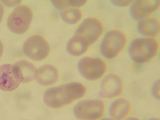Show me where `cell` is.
<instances>
[{
    "label": "cell",
    "mask_w": 160,
    "mask_h": 120,
    "mask_svg": "<svg viewBox=\"0 0 160 120\" xmlns=\"http://www.w3.org/2000/svg\"><path fill=\"white\" fill-rule=\"evenodd\" d=\"M86 92L85 87L83 84L77 82H71L48 89L43 93V100L48 107L59 108L80 98Z\"/></svg>",
    "instance_id": "1"
},
{
    "label": "cell",
    "mask_w": 160,
    "mask_h": 120,
    "mask_svg": "<svg viewBox=\"0 0 160 120\" xmlns=\"http://www.w3.org/2000/svg\"><path fill=\"white\" fill-rule=\"evenodd\" d=\"M159 47L158 41L154 38H137L130 43L128 54L134 62L144 63L150 61L156 55Z\"/></svg>",
    "instance_id": "2"
},
{
    "label": "cell",
    "mask_w": 160,
    "mask_h": 120,
    "mask_svg": "<svg viewBox=\"0 0 160 120\" xmlns=\"http://www.w3.org/2000/svg\"><path fill=\"white\" fill-rule=\"evenodd\" d=\"M126 41V37L122 32L118 30H110L106 33L101 41L100 53L106 58H113L123 50Z\"/></svg>",
    "instance_id": "3"
},
{
    "label": "cell",
    "mask_w": 160,
    "mask_h": 120,
    "mask_svg": "<svg viewBox=\"0 0 160 120\" xmlns=\"http://www.w3.org/2000/svg\"><path fill=\"white\" fill-rule=\"evenodd\" d=\"M105 106L98 99H86L79 101L74 106L75 116L80 120H98L103 115Z\"/></svg>",
    "instance_id": "4"
},
{
    "label": "cell",
    "mask_w": 160,
    "mask_h": 120,
    "mask_svg": "<svg viewBox=\"0 0 160 120\" xmlns=\"http://www.w3.org/2000/svg\"><path fill=\"white\" fill-rule=\"evenodd\" d=\"M32 18V13L28 6L21 5L16 7L8 16L7 25L12 32L21 34L29 28Z\"/></svg>",
    "instance_id": "5"
},
{
    "label": "cell",
    "mask_w": 160,
    "mask_h": 120,
    "mask_svg": "<svg viewBox=\"0 0 160 120\" xmlns=\"http://www.w3.org/2000/svg\"><path fill=\"white\" fill-rule=\"evenodd\" d=\"M78 70L80 75L85 79L95 81L101 78L105 74L107 69L105 62L98 58L85 57L78 63Z\"/></svg>",
    "instance_id": "6"
},
{
    "label": "cell",
    "mask_w": 160,
    "mask_h": 120,
    "mask_svg": "<svg viewBox=\"0 0 160 120\" xmlns=\"http://www.w3.org/2000/svg\"><path fill=\"white\" fill-rule=\"evenodd\" d=\"M22 49L24 53L28 58L34 61H40L48 56L50 47L43 37L35 35L29 37L25 40Z\"/></svg>",
    "instance_id": "7"
},
{
    "label": "cell",
    "mask_w": 160,
    "mask_h": 120,
    "mask_svg": "<svg viewBox=\"0 0 160 120\" xmlns=\"http://www.w3.org/2000/svg\"><path fill=\"white\" fill-rule=\"evenodd\" d=\"M103 31L102 25L99 20L88 18L82 22L74 35L81 37L89 45L94 43L99 39Z\"/></svg>",
    "instance_id": "8"
},
{
    "label": "cell",
    "mask_w": 160,
    "mask_h": 120,
    "mask_svg": "<svg viewBox=\"0 0 160 120\" xmlns=\"http://www.w3.org/2000/svg\"><path fill=\"white\" fill-rule=\"evenodd\" d=\"M160 4L159 0L133 1L129 6V15L133 20L140 21L148 18L159 8Z\"/></svg>",
    "instance_id": "9"
},
{
    "label": "cell",
    "mask_w": 160,
    "mask_h": 120,
    "mask_svg": "<svg viewBox=\"0 0 160 120\" xmlns=\"http://www.w3.org/2000/svg\"><path fill=\"white\" fill-rule=\"evenodd\" d=\"M122 88L120 78L115 74L109 73L106 75L101 82L99 95L104 98H113L121 94Z\"/></svg>",
    "instance_id": "10"
},
{
    "label": "cell",
    "mask_w": 160,
    "mask_h": 120,
    "mask_svg": "<svg viewBox=\"0 0 160 120\" xmlns=\"http://www.w3.org/2000/svg\"><path fill=\"white\" fill-rule=\"evenodd\" d=\"M21 82L13 65L5 64L0 66V89L11 91L17 88Z\"/></svg>",
    "instance_id": "11"
},
{
    "label": "cell",
    "mask_w": 160,
    "mask_h": 120,
    "mask_svg": "<svg viewBox=\"0 0 160 120\" xmlns=\"http://www.w3.org/2000/svg\"><path fill=\"white\" fill-rule=\"evenodd\" d=\"M58 78V71L51 65H44L37 69L35 79L41 85L47 86L54 84L57 82Z\"/></svg>",
    "instance_id": "12"
},
{
    "label": "cell",
    "mask_w": 160,
    "mask_h": 120,
    "mask_svg": "<svg viewBox=\"0 0 160 120\" xmlns=\"http://www.w3.org/2000/svg\"><path fill=\"white\" fill-rule=\"evenodd\" d=\"M129 101L124 98H119L113 101L108 110L109 117L114 120H122L128 117L131 110Z\"/></svg>",
    "instance_id": "13"
},
{
    "label": "cell",
    "mask_w": 160,
    "mask_h": 120,
    "mask_svg": "<svg viewBox=\"0 0 160 120\" xmlns=\"http://www.w3.org/2000/svg\"><path fill=\"white\" fill-rule=\"evenodd\" d=\"M160 23L155 18H147L138 21L137 29L138 33L145 38H153L160 32Z\"/></svg>",
    "instance_id": "14"
},
{
    "label": "cell",
    "mask_w": 160,
    "mask_h": 120,
    "mask_svg": "<svg viewBox=\"0 0 160 120\" xmlns=\"http://www.w3.org/2000/svg\"><path fill=\"white\" fill-rule=\"evenodd\" d=\"M21 82H28L36 78L37 69L32 63L25 60L18 61L13 65Z\"/></svg>",
    "instance_id": "15"
},
{
    "label": "cell",
    "mask_w": 160,
    "mask_h": 120,
    "mask_svg": "<svg viewBox=\"0 0 160 120\" xmlns=\"http://www.w3.org/2000/svg\"><path fill=\"white\" fill-rule=\"evenodd\" d=\"M89 46L88 43L82 38L74 35L67 42L66 49L71 55L78 56L87 51Z\"/></svg>",
    "instance_id": "16"
},
{
    "label": "cell",
    "mask_w": 160,
    "mask_h": 120,
    "mask_svg": "<svg viewBox=\"0 0 160 120\" xmlns=\"http://www.w3.org/2000/svg\"><path fill=\"white\" fill-rule=\"evenodd\" d=\"M60 15L63 21L69 24H76L82 17V14L80 10L73 8H69L61 11Z\"/></svg>",
    "instance_id": "17"
},
{
    "label": "cell",
    "mask_w": 160,
    "mask_h": 120,
    "mask_svg": "<svg viewBox=\"0 0 160 120\" xmlns=\"http://www.w3.org/2000/svg\"><path fill=\"white\" fill-rule=\"evenodd\" d=\"M51 3L52 6L57 10L61 11L73 7V0H56L51 1Z\"/></svg>",
    "instance_id": "18"
},
{
    "label": "cell",
    "mask_w": 160,
    "mask_h": 120,
    "mask_svg": "<svg viewBox=\"0 0 160 120\" xmlns=\"http://www.w3.org/2000/svg\"><path fill=\"white\" fill-rule=\"evenodd\" d=\"M151 93L155 99L160 100V80L158 79L153 83L151 89Z\"/></svg>",
    "instance_id": "19"
},
{
    "label": "cell",
    "mask_w": 160,
    "mask_h": 120,
    "mask_svg": "<svg viewBox=\"0 0 160 120\" xmlns=\"http://www.w3.org/2000/svg\"><path fill=\"white\" fill-rule=\"evenodd\" d=\"M133 1L131 0H110L111 3L116 7H122L130 5Z\"/></svg>",
    "instance_id": "20"
},
{
    "label": "cell",
    "mask_w": 160,
    "mask_h": 120,
    "mask_svg": "<svg viewBox=\"0 0 160 120\" xmlns=\"http://www.w3.org/2000/svg\"><path fill=\"white\" fill-rule=\"evenodd\" d=\"M2 3L5 5L9 7H12L15 6L19 4L21 1H1Z\"/></svg>",
    "instance_id": "21"
},
{
    "label": "cell",
    "mask_w": 160,
    "mask_h": 120,
    "mask_svg": "<svg viewBox=\"0 0 160 120\" xmlns=\"http://www.w3.org/2000/svg\"><path fill=\"white\" fill-rule=\"evenodd\" d=\"M4 12V9L3 6L0 2V22L2 19Z\"/></svg>",
    "instance_id": "22"
},
{
    "label": "cell",
    "mask_w": 160,
    "mask_h": 120,
    "mask_svg": "<svg viewBox=\"0 0 160 120\" xmlns=\"http://www.w3.org/2000/svg\"><path fill=\"white\" fill-rule=\"evenodd\" d=\"M122 120H140L138 118L133 117H127Z\"/></svg>",
    "instance_id": "23"
},
{
    "label": "cell",
    "mask_w": 160,
    "mask_h": 120,
    "mask_svg": "<svg viewBox=\"0 0 160 120\" xmlns=\"http://www.w3.org/2000/svg\"><path fill=\"white\" fill-rule=\"evenodd\" d=\"M3 46L2 43L0 41V58L3 52Z\"/></svg>",
    "instance_id": "24"
},
{
    "label": "cell",
    "mask_w": 160,
    "mask_h": 120,
    "mask_svg": "<svg viewBox=\"0 0 160 120\" xmlns=\"http://www.w3.org/2000/svg\"><path fill=\"white\" fill-rule=\"evenodd\" d=\"M99 120H114L112 118H110V117H106L104 118H101L99 119Z\"/></svg>",
    "instance_id": "25"
},
{
    "label": "cell",
    "mask_w": 160,
    "mask_h": 120,
    "mask_svg": "<svg viewBox=\"0 0 160 120\" xmlns=\"http://www.w3.org/2000/svg\"><path fill=\"white\" fill-rule=\"evenodd\" d=\"M146 120H160L159 118H151Z\"/></svg>",
    "instance_id": "26"
}]
</instances>
